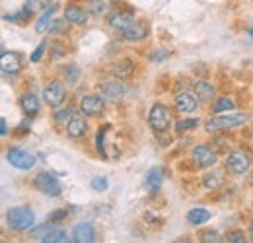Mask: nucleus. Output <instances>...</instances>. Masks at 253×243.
I'll use <instances>...</instances> for the list:
<instances>
[{
    "instance_id": "5",
    "label": "nucleus",
    "mask_w": 253,
    "mask_h": 243,
    "mask_svg": "<svg viewBox=\"0 0 253 243\" xmlns=\"http://www.w3.org/2000/svg\"><path fill=\"white\" fill-rule=\"evenodd\" d=\"M148 122L152 126L154 132H166L169 122H171V115H169V109L162 103H156L152 109H150V115H148Z\"/></svg>"
},
{
    "instance_id": "8",
    "label": "nucleus",
    "mask_w": 253,
    "mask_h": 243,
    "mask_svg": "<svg viewBox=\"0 0 253 243\" xmlns=\"http://www.w3.org/2000/svg\"><path fill=\"white\" fill-rule=\"evenodd\" d=\"M43 99L51 105V107H61L66 99V90L61 82H51L45 90H43Z\"/></svg>"
},
{
    "instance_id": "29",
    "label": "nucleus",
    "mask_w": 253,
    "mask_h": 243,
    "mask_svg": "<svg viewBox=\"0 0 253 243\" xmlns=\"http://www.w3.org/2000/svg\"><path fill=\"white\" fill-rule=\"evenodd\" d=\"M199 124V119H183V121L175 122V130L177 132H185V130H191V128H197Z\"/></svg>"
},
{
    "instance_id": "2",
    "label": "nucleus",
    "mask_w": 253,
    "mask_h": 243,
    "mask_svg": "<svg viewBox=\"0 0 253 243\" xmlns=\"http://www.w3.org/2000/svg\"><path fill=\"white\" fill-rule=\"evenodd\" d=\"M248 122V115L246 113H232V115H216L212 117L211 121L205 124V130L207 132H220V130H228V128H234V126H240Z\"/></svg>"
},
{
    "instance_id": "22",
    "label": "nucleus",
    "mask_w": 253,
    "mask_h": 243,
    "mask_svg": "<svg viewBox=\"0 0 253 243\" xmlns=\"http://www.w3.org/2000/svg\"><path fill=\"white\" fill-rule=\"evenodd\" d=\"M195 91H197L199 101H211L214 97V86L209 84V82H205V80H199L195 84Z\"/></svg>"
},
{
    "instance_id": "14",
    "label": "nucleus",
    "mask_w": 253,
    "mask_h": 243,
    "mask_svg": "<svg viewBox=\"0 0 253 243\" xmlns=\"http://www.w3.org/2000/svg\"><path fill=\"white\" fill-rule=\"evenodd\" d=\"M59 2H53V4H49L43 12H41V16H39V20H37V24H35V31L37 33H43V31H47L51 28V24H53V16L57 14V10H59Z\"/></svg>"
},
{
    "instance_id": "36",
    "label": "nucleus",
    "mask_w": 253,
    "mask_h": 243,
    "mask_svg": "<svg viewBox=\"0 0 253 243\" xmlns=\"http://www.w3.org/2000/svg\"><path fill=\"white\" fill-rule=\"evenodd\" d=\"M66 24H68L66 20H55L49 30L53 31V33H64V31H66Z\"/></svg>"
},
{
    "instance_id": "32",
    "label": "nucleus",
    "mask_w": 253,
    "mask_h": 243,
    "mask_svg": "<svg viewBox=\"0 0 253 243\" xmlns=\"http://www.w3.org/2000/svg\"><path fill=\"white\" fill-rule=\"evenodd\" d=\"M226 242L228 243H244L246 242V234L236 230V232H228L226 234Z\"/></svg>"
},
{
    "instance_id": "10",
    "label": "nucleus",
    "mask_w": 253,
    "mask_h": 243,
    "mask_svg": "<svg viewBox=\"0 0 253 243\" xmlns=\"http://www.w3.org/2000/svg\"><path fill=\"white\" fill-rule=\"evenodd\" d=\"M125 93L126 88L121 82H105V84L99 86V95L107 101H119V99H123Z\"/></svg>"
},
{
    "instance_id": "42",
    "label": "nucleus",
    "mask_w": 253,
    "mask_h": 243,
    "mask_svg": "<svg viewBox=\"0 0 253 243\" xmlns=\"http://www.w3.org/2000/svg\"><path fill=\"white\" fill-rule=\"evenodd\" d=\"M248 33H250V35H253V28H250V30H248Z\"/></svg>"
},
{
    "instance_id": "39",
    "label": "nucleus",
    "mask_w": 253,
    "mask_h": 243,
    "mask_svg": "<svg viewBox=\"0 0 253 243\" xmlns=\"http://www.w3.org/2000/svg\"><path fill=\"white\" fill-rule=\"evenodd\" d=\"M0 134L6 136L8 134V124H6V119H0Z\"/></svg>"
},
{
    "instance_id": "15",
    "label": "nucleus",
    "mask_w": 253,
    "mask_h": 243,
    "mask_svg": "<svg viewBox=\"0 0 253 243\" xmlns=\"http://www.w3.org/2000/svg\"><path fill=\"white\" fill-rule=\"evenodd\" d=\"M175 107L177 111L181 113H193L197 107H199V97L193 95V93H177L175 95Z\"/></svg>"
},
{
    "instance_id": "37",
    "label": "nucleus",
    "mask_w": 253,
    "mask_h": 243,
    "mask_svg": "<svg viewBox=\"0 0 253 243\" xmlns=\"http://www.w3.org/2000/svg\"><path fill=\"white\" fill-rule=\"evenodd\" d=\"M45 49H47V45H45V43H41V45H39V47L33 51V55L30 57V61H32V62H39V61H41V59H43V53H45Z\"/></svg>"
},
{
    "instance_id": "30",
    "label": "nucleus",
    "mask_w": 253,
    "mask_h": 243,
    "mask_svg": "<svg viewBox=\"0 0 253 243\" xmlns=\"http://www.w3.org/2000/svg\"><path fill=\"white\" fill-rule=\"evenodd\" d=\"M90 187L94 189V191H105L107 187H109V181H107V177H101V175H97V177H94L92 181H90Z\"/></svg>"
},
{
    "instance_id": "38",
    "label": "nucleus",
    "mask_w": 253,
    "mask_h": 243,
    "mask_svg": "<svg viewBox=\"0 0 253 243\" xmlns=\"http://www.w3.org/2000/svg\"><path fill=\"white\" fill-rule=\"evenodd\" d=\"M168 57V51L166 49H156L152 55H150V61L152 62H160V61H164Z\"/></svg>"
},
{
    "instance_id": "25",
    "label": "nucleus",
    "mask_w": 253,
    "mask_h": 243,
    "mask_svg": "<svg viewBox=\"0 0 253 243\" xmlns=\"http://www.w3.org/2000/svg\"><path fill=\"white\" fill-rule=\"evenodd\" d=\"M132 70H134V64L132 61H128V59H123V61H119L115 64V68H113V74L119 78V80H123V78H128V76H132Z\"/></svg>"
},
{
    "instance_id": "11",
    "label": "nucleus",
    "mask_w": 253,
    "mask_h": 243,
    "mask_svg": "<svg viewBox=\"0 0 253 243\" xmlns=\"http://www.w3.org/2000/svg\"><path fill=\"white\" fill-rule=\"evenodd\" d=\"M0 66H2V72L4 74L14 76V74H18L22 70V57L18 53H14V51H10V53L4 51L2 53V59H0Z\"/></svg>"
},
{
    "instance_id": "17",
    "label": "nucleus",
    "mask_w": 253,
    "mask_h": 243,
    "mask_svg": "<svg viewBox=\"0 0 253 243\" xmlns=\"http://www.w3.org/2000/svg\"><path fill=\"white\" fill-rule=\"evenodd\" d=\"M146 35H148V24L146 22H134L132 26H128L123 31L125 41H142Z\"/></svg>"
},
{
    "instance_id": "28",
    "label": "nucleus",
    "mask_w": 253,
    "mask_h": 243,
    "mask_svg": "<svg viewBox=\"0 0 253 243\" xmlns=\"http://www.w3.org/2000/svg\"><path fill=\"white\" fill-rule=\"evenodd\" d=\"M105 10H107L105 0H90V2H88V12H90L92 16H95V18L103 16V14H105Z\"/></svg>"
},
{
    "instance_id": "6",
    "label": "nucleus",
    "mask_w": 253,
    "mask_h": 243,
    "mask_svg": "<svg viewBox=\"0 0 253 243\" xmlns=\"http://www.w3.org/2000/svg\"><path fill=\"white\" fill-rule=\"evenodd\" d=\"M252 162H250V156L242 150H234V152L228 154L226 158V167L234 173V175H244L248 169H250Z\"/></svg>"
},
{
    "instance_id": "41",
    "label": "nucleus",
    "mask_w": 253,
    "mask_h": 243,
    "mask_svg": "<svg viewBox=\"0 0 253 243\" xmlns=\"http://www.w3.org/2000/svg\"><path fill=\"white\" fill-rule=\"evenodd\" d=\"M250 238H252V242H253V220H252V224H250Z\"/></svg>"
},
{
    "instance_id": "21",
    "label": "nucleus",
    "mask_w": 253,
    "mask_h": 243,
    "mask_svg": "<svg viewBox=\"0 0 253 243\" xmlns=\"http://www.w3.org/2000/svg\"><path fill=\"white\" fill-rule=\"evenodd\" d=\"M162 183H164V173L160 167H152L148 173H146V187L150 193H158L162 189Z\"/></svg>"
},
{
    "instance_id": "16",
    "label": "nucleus",
    "mask_w": 253,
    "mask_h": 243,
    "mask_svg": "<svg viewBox=\"0 0 253 243\" xmlns=\"http://www.w3.org/2000/svg\"><path fill=\"white\" fill-rule=\"evenodd\" d=\"M132 24H134V16H132L130 12H115V14L109 16V26H111L113 30L121 31V33H123L128 26H132Z\"/></svg>"
},
{
    "instance_id": "13",
    "label": "nucleus",
    "mask_w": 253,
    "mask_h": 243,
    "mask_svg": "<svg viewBox=\"0 0 253 243\" xmlns=\"http://www.w3.org/2000/svg\"><path fill=\"white\" fill-rule=\"evenodd\" d=\"M66 130H68V136H70V138H82V136L86 134V130H88L84 113H82V115L74 113V115L70 117L68 124H66Z\"/></svg>"
},
{
    "instance_id": "12",
    "label": "nucleus",
    "mask_w": 253,
    "mask_h": 243,
    "mask_svg": "<svg viewBox=\"0 0 253 243\" xmlns=\"http://www.w3.org/2000/svg\"><path fill=\"white\" fill-rule=\"evenodd\" d=\"M72 238H74V242H78V243H94L95 242L94 226L88 224V222L76 224L74 230H72Z\"/></svg>"
},
{
    "instance_id": "33",
    "label": "nucleus",
    "mask_w": 253,
    "mask_h": 243,
    "mask_svg": "<svg viewBox=\"0 0 253 243\" xmlns=\"http://www.w3.org/2000/svg\"><path fill=\"white\" fill-rule=\"evenodd\" d=\"M201 242H205V243H218V242H220V236H218L216 232L209 230V232H203V234H201Z\"/></svg>"
},
{
    "instance_id": "23",
    "label": "nucleus",
    "mask_w": 253,
    "mask_h": 243,
    "mask_svg": "<svg viewBox=\"0 0 253 243\" xmlns=\"http://www.w3.org/2000/svg\"><path fill=\"white\" fill-rule=\"evenodd\" d=\"M224 173L222 171H211V173H207L205 177H203V187L205 189H209V191H214V189H218L224 185Z\"/></svg>"
},
{
    "instance_id": "3",
    "label": "nucleus",
    "mask_w": 253,
    "mask_h": 243,
    "mask_svg": "<svg viewBox=\"0 0 253 243\" xmlns=\"http://www.w3.org/2000/svg\"><path fill=\"white\" fill-rule=\"evenodd\" d=\"M6 160H8V163H10L12 167L22 169V171H30L33 165L37 163V162H35V156H33L32 152H28V150H24V148H18V146H14V148L8 150Z\"/></svg>"
},
{
    "instance_id": "26",
    "label": "nucleus",
    "mask_w": 253,
    "mask_h": 243,
    "mask_svg": "<svg viewBox=\"0 0 253 243\" xmlns=\"http://www.w3.org/2000/svg\"><path fill=\"white\" fill-rule=\"evenodd\" d=\"M234 109V101L230 99V97H218L216 101H214V105H212V113L214 115H220V113H228V111H232Z\"/></svg>"
},
{
    "instance_id": "27",
    "label": "nucleus",
    "mask_w": 253,
    "mask_h": 243,
    "mask_svg": "<svg viewBox=\"0 0 253 243\" xmlns=\"http://www.w3.org/2000/svg\"><path fill=\"white\" fill-rule=\"evenodd\" d=\"M32 14H33V10L26 4L20 12H16V14H8V16H4V20L6 22H26L28 18H32Z\"/></svg>"
},
{
    "instance_id": "24",
    "label": "nucleus",
    "mask_w": 253,
    "mask_h": 243,
    "mask_svg": "<svg viewBox=\"0 0 253 243\" xmlns=\"http://www.w3.org/2000/svg\"><path fill=\"white\" fill-rule=\"evenodd\" d=\"M41 242L43 243H57V242L64 243V242H70V240H68V236L64 234L59 226H51V228H49V232L45 234V238H43Z\"/></svg>"
},
{
    "instance_id": "34",
    "label": "nucleus",
    "mask_w": 253,
    "mask_h": 243,
    "mask_svg": "<svg viewBox=\"0 0 253 243\" xmlns=\"http://www.w3.org/2000/svg\"><path fill=\"white\" fill-rule=\"evenodd\" d=\"M49 4H51V0H28V6L32 8L33 12H37V10H41V12H43Z\"/></svg>"
},
{
    "instance_id": "1",
    "label": "nucleus",
    "mask_w": 253,
    "mask_h": 243,
    "mask_svg": "<svg viewBox=\"0 0 253 243\" xmlns=\"http://www.w3.org/2000/svg\"><path fill=\"white\" fill-rule=\"evenodd\" d=\"M6 222L16 232H26L35 224V214L28 206H14L6 212Z\"/></svg>"
},
{
    "instance_id": "40",
    "label": "nucleus",
    "mask_w": 253,
    "mask_h": 243,
    "mask_svg": "<svg viewBox=\"0 0 253 243\" xmlns=\"http://www.w3.org/2000/svg\"><path fill=\"white\" fill-rule=\"evenodd\" d=\"M64 216H66V212H63V210H61V212H53L51 214V220H61Z\"/></svg>"
},
{
    "instance_id": "9",
    "label": "nucleus",
    "mask_w": 253,
    "mask_h": 243,
    "mask_svg": "<svg viewBox=\"0 0 253 243\" xmlns=\"http://www.w3.org/2000/svg\"><path fill=\"white\" fill-rule=\"evenodd\" d=\"M103 109H105V101H103L101 95H86V97H82V101H80V111H82L84 115H88V117H97V115H101Z\"/></svg>"
},
{
    "instance_id": "31",
    "label": "nucleus",
    "mask_w": 253,
    "mask_h": 243,
    "mask_svg": "<svg viewBox=\"0 0 253 243\" xmlns=\"http://www.w3.org/2000/svg\"><path fill=\"white\" fill-rule=\"evenodd\" d=\"M64 74H66V80L70 84H76L78 78H80V70L76 66H64Z\"/></svg>"
},
{
    "instance_id": "20",
    "label": "nucleus",
    "mask_w": 253,
    "mask_h": 243,
    "mask_svg": "<svg viewBox=\"0 0 253 243\" xmlns=\"http://www.w3.org/2000/svg\"><path fill=\"white\" fill-rule=\"evenodd\" d=\"M212 218V212L203 208V206H197V208H191L187 212V222L191 226H201V224H207L209 220Z\"/></svg>"
},
{
    "instance_id": "4",
    "label": "nucleus",
    "mask_w": 253,
    "mask_h": 243,
    "mask_svg": "<svg viewBox=\"0 0 253 243\" xmlns=\"http://www.w3.org/2000/svg\"><path fill=\"white\" fill-rule=\"evenodd\" d=\"M33 185H35V189H39V191L45 193L47 197H61V191H63L59 179H57L53 173H49V171L37 173V175L33 177Z\"/></svg>"
},
{
    "instance_id": "35",
    "label": "nucleus",
    "mask_w": 253,
    "mask_h": 243,
    "mask_svg": "<svg viewBox=\"0 0 253 243\" xmlns=\"http://www.w3.org/2000/svg\"><path fill=\"white\" fill-rule=\"evenodd\" d=\"M74 115V111L72 109H61V111H57L55 113V121L57 122H64V121H70V117Z\"/></svg>"
},
{
    "instance_id": "18",
    "label": "nucleus",
    "mask_w": 253,
    "mask_h": 243,
    "mask_svg": "<svg viewBox=\"0 0 253 243\" xmlns=\"http://www.w3.org/2000/svg\"><path fill=\"white\" fill-rule=\"evenodd\" d=\"M20 107L24 109V113H26L28 117H35V115L39 113V107H41L39 97H37L35 93H24L22 99H20Z\"/></svg>"
},
{
    "instance_id": "7",
    "label": "nucleus",
    "mask_w": 253,
    "mask_h": 243,
    "mask_svg": "<svg viewBox=\"0 0 253 243\" xmlns=\"http://www.w3.org/2000/svg\"><path fill=\"white\" fill-rule=\"evenodd\" d=\"M191 160L195 162L197 167H212L216 163V152L205 144H199L191 150Z\"/></svg>"
},
{
    "instance_id": "19",
    "label": "nucleus",
    "mask_w": 253,
    "mask_h": 243,
    "mask_svg": "<svg viewBox=\"0 0 253 243\" xmlns=\"http://www.w3.org/2000/svg\"><path fill=\"white\" fill-rule=\"evenodd\" d=\"M64 20L68 24H74V26H84L86 20H88V16H86V12L80 6H68L64 10Z\"/></svg>"
}]
</instances>
